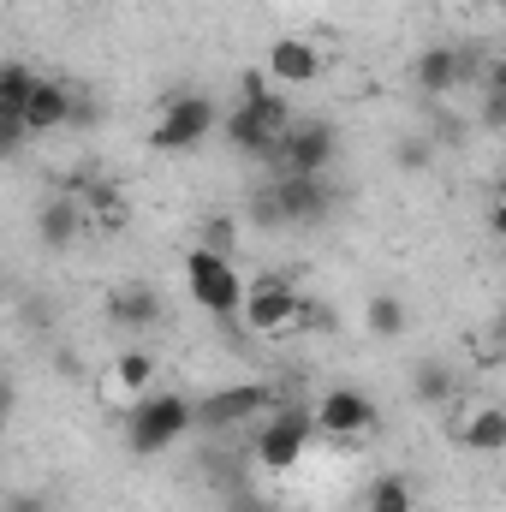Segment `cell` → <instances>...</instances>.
Segmentation results:
<instances>
[{
    "mask_svg": "<svg viewBox=\"0 0 506 512\" xmlns=\"http://www.w3.org/2000/svg\"><path fill=\"white\" fill-rule=\"evenodd\" d=\"M495 197H506V161H501V179H495Z\"/></svg>",
    "mask_w": 506,
    "mask_h": 512,
    "instance_id": "cell-28",
    "label": "cell"
},
{
    "mask_svg": "<svg viewBox=\"0 0 506 512\" xmlns=\"http://www.w3.org/2000/svg\"><path fill=\"white\" fill-rule=\"evenodd\" d=\"M286 131H292L286 102H280V96H268L262 72H251V78L239 84V108L227 114V137H233V149H245V155H274Z\"/></svg>",
    "mask_w": 506,
    "mask_h": 512,
    "instance_id": "cell-1",
    "label": "cell"
},
{
    "mask_svg": "<svg viewBox=\"0 0 506 512\" xmlns=\"http://www.w3.org/2000/svg\"><path fill=\"white\" fill-rule=\"evenodd\" d=\"M215 126H221V108L209 96H173L155 114V126H149V149L155 155H185V149H197Z\"/></svg>",
    "mask_w": 506,
    "mask_h": 512,
    "instance_id": "cell-3",
    "label": "cell"
},
{
    "mask_svg": "<svg viewBox=\"0 0 506 512\" xmlns=\"http://www.w3.org/2000/svg\"><path fill=\"white\" fill-rule=\"evenodd\" d=\"M334 149H340L334 126H322V120H292V131L280 137V149H274L268 161H274V173H328V167H334Z\"/></svg>",
    "mask_w": 506,
    "mask_h": 512,
    "instance_id": "cell-8",
    "label": "cell"
},
{
    "mask_svg": "<svg viewBox=\"0 0 506 512\" xmlns=\"http://www.w3.org/2000/svg\"><path fill=\"white\" fill-rule=\"evenodd\" d=\"M268 78L280 84V90H304V84H316L322 78V48L316 42H304V36H280L274 48H268Z\"/></svg>",
    "mask_w": 506,
    "mask_h": 512,
    "instance_id": "cell-10",
    "label": "cell"
},
{
    "mask_svg": "<svg viewBox=\"0 0 506 512\" xmlns=\"http://www.w3.org/2000/svg\"><path fill=\"white\" fill-rule=\"evenodd\" d=\"M268 405H274V387H262V382L221 387V393H209V399L197 405V423H215V429H227V423H245L251 411H268Z\"/></svg>",
    "mask_w": 506,
    "mask_h": 512,
    "instance_id": "cell-11",
    "label": "cell"
},
{
    "mask_svg": "<svg viewBox=\"0 0 506 512\" xmlns=\"http://www.w3.org/2000/svg\"><path fill=\"white\" fill-rule=\"evenodd\" d=\"M310 435H316V411H298V405H274V417H268V429L256 435V465L262 471H292L298 459H304V447H310Z\"/></svg>",
    "mask_w": 506,
    "mask_h": 512,
    "instance_id": "cell-6",
    "label": "cell"
},
{
    "mask_svg": "<svg viewBox=\"0 0 506 512\" xmlns=\"http://www.w3.org/2000/svg\"><path fill=\"white\" fill-rule=\"evenodd\" d=\"M72 114H78L72 90H66V84H54V78H42V84H36V96H30V108H24V126H30V131H60V126H72Z\"/></svg>",
    "mask_w": 506,
    "mask_h": 512,
    "instance_id": "cell-12",
    "label": "cell"
},
{
    "mask_svg": "<svg viewBox=\"0 0 506 512\" xmlns=\"http://www.w3.org/2000/svg\"><path fill=\"white\" fill-rule=\"evenodd\" d=\"M417 393H423V399H447V393H453V376L423 364V370H417Z\"/></svg>",
    "mask_w": 506,
    "mask_h": 512,
    "instance_id": "cell-22",
    "label": "cell"
},
{
    "mask_svg": "<svg viewBox=\"0 0 506 512\" xmlns=\"http://www.w3.org/2000/svg\"><path fill=\"white\" fill-rule=\"evenodd\" d=\"M36 84H42V78H36L30 66H6V72H0V120H24Z\"/></svg>",
    "mask_w": 506,
    "mask_h": 512,
    "instance_id": "cell-17",
    "label": "cell"
},
{
    "mask_svg": "<svg viewBox=\"0 0 506 512\" xmlns=\"http://www.w3.org/2000/svg\"><path fill=\"white\" fill-rule=\"evenodd\" d=\"M191 423H197V405L185 393H143L137 411H131V447L137 453H167Z\"/></svg>",
    "mask_w": 506,
    "mask_h": 512,
    "instance_id": "cell-4",
    "label": "cell"
},
{
    "mask_svg": "<svg viewBox=\"0 0 506 512\" xmlns=\"http://www.w3.org/2000/svg\"><path fill=\"white\" fill-rule=\"evenodd\" d=\"M6 512H48L42 495H6Z\"/></svg>",
    "mask_w": 506,
    "mask_h": 512,
    "instance_id": "cell-24",
    "label": "cell"
},
{
    "mask_svg": "<svg viewBox=\"0 0 506 512\" xmlns=\"http://www.w3.org/2000/svg\"><path fill=\"white\" fill-rule=\"evenodd\" d=\"M108 316H114L120 328H149V322H161V298H155L149 286H126V292H114Z\"/></svg>",
    "mask_w": 506,
    "mask_h": 512,
    "instance_id": "cell-16",
    "label": "cell"
},
{
    "mask_svg": "<svg viewBox=\"0 0 506 512\" xmlns=\"http://www.w3.org/2000/svg\"><path fill=\"white\" fill-rule=\"evenodd\" d=\"M465 447L471 453H506V411L501 405H477L465 417Z\"/></svg>",
    "mask_w": 506,
    "mask_h": 512,
    "instance_id": "cell-15",
    "label": "cell"
},
{
    "mask_svg": "<svg viewBox=\"0 0 506 512\" xmlns=\"http://www.w3.org/2000/svg\"><path fill=\"white\" fill-rule=\"evenodd\" d=\"M316 429L334 435V441L370 435V429H376V399L358 393V387H334V393H322V405H316Z\"/></svg>",
    "mask_w": 506,
    "mask_h": 512,
    "instance_id": "cell-9",
    "label": "cell"
},
{
    "mask_svg": "<svg viewBox=\"0 0 506 512\" xmlns=\"http://www.w3.org/2000/svg\"><path fill=\"white\" fill-rule=\"evenodd\" d=\"M411 78H417V90H429V96H447V90L465 78V54H459V48H423Z\"/></svg>",
    "mask_w": 506,
    "mask_h": 512,
    "instance_id": "cell-13",
    "label": "cell"
},
{
    "mask_svg": "<svg viewBox=\"0 0 506 512\" xmlns=\"http://www.w3.org/2000/svg\"><path fill=\"white\" fill-rule=\"evenodd\" d=\"M84 209H96V215H102L108 227H126V197H120L114 185H102V179H96V185L84 191Z\"/></svg>",
    "mask_w": 506,
    "mask_h": 512,
    "instance_id": "cell-21",
    "label": "cell"
},
{
    "mask_svg": "<svg viewBox=\"0 0 506 512\" xmlns=\"http://www.w3.org/2000/svg\"><path fill=\"white\" fill-rule=\"evenodd\" d=\"M245 328L251 334H262V340H286L304 316H310V304L280 280V274H262V280H251V292H245Z\"/></svg>",
    "mask_w": 506,
    "mask_h": 512,
    "instance_id": "cell-5",
    "label": "cell"
},
{
    "mask_svg": "<svg viewBox=\"0 0 506 512\" xmlns=\"http://www.w3.org/2000/svg\"><path fill=\"white\" fill-rule=\"evenodd\" d=\"M411 507H417V501H411V483H405V477L387 471V477L370 483V512H411Z\"/></svg>",
    "mask_w": 506,
    "mask_h": 512,
    "instance_id": "cell-20",
    "label": "cell"
},
{
    "mask_svg": "<svg viewBox=\"0 0 506 512\" xmlns=\"http://www.w3.org/2000/svg\"><path fill=\"white\" fill-rule=\"evenodd\" d=\"M185 286H191V304H203L209 316H239L245 310V292H251L239 280V268L221 251H209V245H191V256H185Z\"/></svg>",
    "mask_w": 506,
    "mask_h": 512,
    "instance_id": "cell-2",
    "label": "cell"
},
{
    "mask_svg": "<svg viewBox=\"0 0 506 512\" xmlns=\"http://www.w3.org/2000/svg\"><path fill=\"white\" fill-rule=\"evenodd\" d=\"M495 340H501V346H506V304H501V310H495Z\"/></svg>",
    "mask_w": 506,
    "mask_h": 512,
    "instance_id": "cell-27",
    "label": "cell"
},
{
    "mask_svg": "<svg viewBox=\"0 0 506 512\" xmlns=\"http://www.w3.org/2000/svg\"><path fill=\"white\" fill-rule=\"evenodd\" d=\"M483 126H506V96L489 90V108H483Z\"/></svg>",
    "mask_w": 506,
    "mask_h": 512,
    "instance_id": "cell-23",
    "label": "cell"
},
{
    "mask_svg": "<svg viewBox=\"0 0 506 512\" xmlns=\"http://www.w3.org/2000/svg\"><path fill=\"white\" fill-rule=\"evenodd\" d=\"M364 328H370L376 340H399V334H405V304H399L393 292H376V298L364 304Z\"/></svg>",
    "mask_w": 506,
    "mask_h": 512,
    "instance_id": "cell-19",
    "label": "cell"
},
{
    "mask_svg": "<svg viewBox=\"0 0 506 512\" xmlns=\"http://www.w3.org/2000/svg\"><path fill=\"white\" fill-rule=\"evenodd\" d=\"M489 233L506 239V197H495V209H489Z\"/></svg>",
    "mask_w": 506,
    "mask_h": 512,
    "instance_id": "cell-25",
    "label": "cell"
},
{
    "mask_svg": "<svg viewBox=\"0 0 506 512\" xmlns=\"http://www.w3.org/2000/svg\"><path fill=\"white\" fill-rule=\"evenodd\" d=\"M489 90H501V96H506V54H501V60H489Z\"/></svg>",
    "mask_w": 506,
    "mask_h": 512,
    "instance_id": "cell-26",
    "label": "cell"
},
{
    "mask_svg": "<svg viewBox=\"0 0 506 512\" xmlns=\"http://www.w3.org/2000/svg\"><path fill=\"white\" fill-rule=\"evenodd\" d=\"M108 393H120V399L155 393V352H143V346L120 352V358H114V376H108Z\"/></svg>",
    "mask_w": 506,
    "mask_h": 512,
    "instance_id": "cell-14",
    "label": "cell"
},
{
    "mask_svg": "<svg viewBox=\"0 0 506 512\" xmlns=\"http://www.w3.org/2000/svg\"><path fill=\"white\" fill-rule=\"evenodd\" d=\"M36 233H42V245H48V251H66V245L78 239V203H66V197H60V203H48V209L36 215Z\"/></svg>",
    "mask_w": 506,
    "mask_h": 512,
    "instance_id": "cell-18",
    "label": "cell"
},
{
    "mask_svg": "<svg viewBox=\"0 0 506 512\" xmlns=\"http://www.w3.org/2000/svg\"><path fill=\"white\" fill-rule=\"evenodd\" d=\"M268 209H274V221H292V227H316V221L334 209L328 173H274Z\"/></svg>",
    "mask_w": 506,
    "mask_h": 512,
    "instance_id": "cell-7",
    "label": "cell"
}]
</instances>
